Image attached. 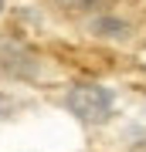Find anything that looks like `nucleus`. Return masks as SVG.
<instances>
[{"mask_svg": "<svg viewBox=\"0 0 146 152\" xmlns=\"http://www.w3.org/2000/svg\"><path fill=\"white\" fill-rule=\"evenodd\" d=\"M68 108L82 122H105L112 115V91L102 85H75L68 91Z\"/></svg>", "mask_w": 146, "mask_h": 152, "instance_id": "f257e3e1", "label": "nucleus"}, {"mask_svg": "<svg viewBox=\"0 0 146 152\" xmlns=\"http://www.w3.org/2000/svg\"><path fill=\"white\" fill-rule=\"evenodd\" d=\"M0 10H4V0H0Z\"/></svg>", "mask_w": 146, "mask_h": 152, "instance_id": "f03ea898", "label": "nucleus"}]
</instances>
